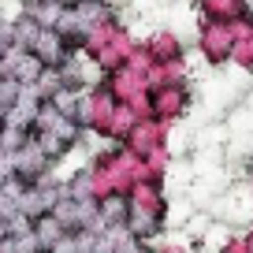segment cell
Returning <instances> with one entry per match:
<instances>
[{"mask_svg": "<svg viewBox=\"0 0 253 253\" xmlns=\"http://www.w3.org/2000/svg\"><path fill=\"white\" fill-rule=\"evenodd\" d=\"M97 212H101V227H123L130 220V194H108V198L97 201Z\"/></svg>", "mask_w": 253, "mask_h": 253, "instance_id": "30bf717a", "label": "cell"}, {"mask_svg": "<svg viewBox=\"0 0 253 253\" xmlns=\"http://www.w3.org/2000/svg\"><path fill=\"white\" fill-rule=\"evenodd\" d=\"M19 93H23V86L15 79H0V116H8L19 104Z\"/></svg>", "mask_w": 253, "mask_h": 253, "instance_id": "7402d4cb", "label": "cell"}, {"mask_svg": "<svg viewBox=\"0 0 253 253\" xmlns=\"http://www.w3.org/2000/svg\"><path fill=\"white\" fill-rule=\"evenodd\" d=\"M30 138H34L30 126H19V123H8V119H4V130H0V149L4 153H19Z\"/></svg>", "mask_w": 253, "mask_h": 253, "instance_id": "d6986e66", "label": "cell"}, {"mask_svg": "<svg viewBox=\"0 0 253 253\" xmlns=\"http://www.w3.org/2000/svg\"><path fill=\"white\" fill-rule=\"evenodd\" d=\"M34 89H38V97H41V101H52V97L60 93V89H67V86H63L60 67H45V71H41V79L34 82Z\"/></svg>", "mask_w": 253, "mask_h": 253, "instance_id": "44dd1931", "label": "cell"}, {"mask_svg": "<svg viewBox=\"0 0 253 253\" xmlns=\"http://www.w3.org/2000/svg\"><path fill=\"white\" fill-rule=\"evenodd\" d=\"M34 235H38V242L45 246V253H48L63 235H67V231H63V227H60V220L48 212V216H41V220H34Z\"/></svg>", "mask_w": 253, "mask_h": 253, "instance_id": "ac0fdd59", "label": "cell"}, {"mask_svg": "<svg viewBox=\"0 0 253 253\" xmlns=\"http://www.w3.org/2000/svg\"><path fill=\"white\" fill-rule=\"evenodd\" d=\"M116 108H119V101L108 93V86H97L93 89V126H89V134L108 138V126H112V119H116Z\"/></svg>", "mask_w": 253, "mask_h": 253, "instance_id": "9c48e42d", "label": "cell"}, {"mask_svg": "<svg viewBox=\"0 0 253 253\" xmlns=\"http://www.w3.org/2000/svg\"><path fill=\"white\" fill-rule=\"evenodd\" d=\"M220 253H250V246H246V238L238 235V238H227V242L220 246Z\"/></svg>", "mask_w": 253, "mask_h": 253, "instance_id": "d4e9b609", "label": "cell"}, {"mask_svg": "<svg viewBox=\"0 0 253 253\" xmlns=\"http://www.w3.org/2000/svg\"><path fill=\"white\" fill-rule=\"evenodd\" d=\"M15 175H19V179H26L30 186L52 175V160H48L45 153L38 149V142H34V138H30V142H26L23 149L15 153Z\"/></svg>", "mask_w": 253, "mask_h": 253, "instance_id": "5b68a950", "label": "cell"}, {"mask_svg": "<svg viewBox=\"0 0 253 253\" xmlns=\"http://www.w3.org/2000/svg\"><path fill=\"white\" fill-rule=\"evenodd\" d=\"M145 48H149V56L157 63H175L182 60V38L175 30H157L149 41H145Z\"/></svg>", "mask_w": 253, "mask_h": 253, "instance_id": "8fae6325", "label": "cell"}, {"mask_svg": "<svg viewBox=\"0 0 253 253\" xmlns=\"http://www.w3.org/2000/svg\"><path fill=\"white\" fill-rule=\"evenodd\" d=\"M34 142H38V149L45 153V157L52 160V164H60V160L75 149V145H71V142H63L60 134H34Z\"/></svg>", "mask_w": 253, "mask_h": 253, "instance_id": "ffe728a7", "label": "cell"}, {"mask_svg": "<svg viewBox=\"0 0 253 253\" xmlns=\"http://www.w3.org/2000/svg\"><path fill=\"white\" fill-rule=\"evenodd\" d=\"M186 60H175V63H157L149 71V89H168V86H186Z\"/></svg>", "mask_w": 253, "mask_h": 253, "instance_id": "7c38bea8", "label": "cell"}, {"mask_svg": "<svg viewBox=\"0 0 253 253\" xmlns=\"http://www.w3.org/2000/svg\"><path fill=\"white\" fill-rule=\"evenodd\" d=\"M190 108V82L186 86H168V89H153V119L175 126Z\"/></svg>", "mask_w": 253, "mask_h": 253, "instance_id": "3957f363", "label": "cell"}, {"mask_svg": "<svg viewBox=\"0 0 253 253\" xmlns=\"http://www.w3.org/2000/svg\"><path fill=\"white\" fill-rule=\"evenodd\" d=\"M26 11H30V15L38 19V23L45 26V30H56V26H60V19H63V11H67V8H63V4H56V0H34V4H30Z\"/></svg>", "mask_w": 253, "mask_h": 253, "instance_id": "2e32d148", "label": "cell"}, {"mask_svg": "<svg viewBox=\"0 0 253 253\" xmlns=\"http://www.w3.org/2000/svg\"><path fill=\"white\" fill-rule=\"evenodd\" d=\"M126 227H130V235H138L142 242H149V238H157L160 231H164V220H153V216L138 212V209H130V220H126Z\"/></svg>", "mask_w": 253, "mask_h": 253, "instance_id": "e0dca14e", "label": "cell"}, {"mask_svg": "<svg viewBox=\"0 0 253 253\" xmlns=\"http://www.w3.org/2000/svg\"><path fill=\"white\" fill-rule=\"evenodd\" d=\"M138 123H142V119H138V112L130 108V104H119V108H116V119H112V126H108V138L123 145L126 138L134 134V126H138Z\"/></svg>", "mask_w": 253, "mask_h": 253, "instance_id": "5bb4252c", "label": "cell"}, {"mask_svg": "<svg viewBox=\"0 0 253 253\" xmlns=\"http://www.w3.org/2000/svg\"><path fill=\"white\" fill-rule=\"evenodd\" d=\"M168 138H171V126H168V123H160V119H142V123L134 126V134L123 142V149L138 153V157L145 160L149 153L168 149Z\"/></svg>", "mask_w": 253, "mask_h": 253, "instance_id": "7a4b0ae2", "label": "cell"}, {"mask_svg": "<svg viewBox=\"0 0 253 253\" xmlns=\"http://www.w3.org/2000/svg\"><path fill=\"white\" fill-rule=\"evenodd\" d=\"M104 86H108V93L116 97L119 104L134 101V97H142V93H153V89H149V79H145V75H138V71H130V67L108 75V79H104Z\"/></svg>", "mask_w": 253, "mask_h": 253, "instance_id": "52a82bcc", "label": "cell"}, {"mask_svg": "<svg viewBox=\"0 0 253 253\" xmlns=\"http://www.w3.org/2000/svg\"><path fill=\"white\" fill-rule=\"evenodd\" d=\"M231 63H235L238 71H250L253 75V38L235 41V56H231Z\"/></svg>", "mask_w": 253, "mask_h": 253, "instance_id": "603a6c76", "label": "cell"}, {"mask_svg": "<svg viewBox=\"0 0 253 253\" xmlns=\"http://www.w3.org/2000/svg\"><path fill=\"white\" fill-rule=\"evenodd\" d=\"M0 130H4V116H0Z\"/></svg>", "mask_w": 253, "mask_h": 253, "instance_id": "4316f807", "label": "cell"}, {"mask_svg": "<svg viewBox=\"0 0 253 253\" xmlns=\"http://www.w3.org/2000/svg\"><path fill=\"white\" fill-rule=\"evenodd\" d=\"M198 52L205 56V63H212V67L231 63V56H235V34H231V23H201Z\"/></svg>", "mask_w": 253, "mask_h": 253, "instance_id": "6da1fadb", "label": "cell"}, {"mask_svg": "<svg viewBox=\"0 0 253 253\" xmlns=\"http://www.w3.org/2000/svg\"><path fill=\"white\" fill-rule=\"evenodd\" d=\"M34 56H38L45 67H63V63L71 60V52H75V45L67 38H63L60 30H41L38 34V41H34V48H30Z\"/></svg>", "mask_w": 253, "mask_h": 253, "instance_id": "277c9868", "label": "cell"}, {"mask_svg": "<svg viewBox=\"0 0 253 253\" xmlns=\"http://www.w3.org/2000/svg\"><path fill=\"white\" fill-rule=\"evenodd\" d=\"M48 253H82V246H79V235H63V238H60V242H56Z\"/></svg>", "mask_w": 253, "mask_h": 253, "instance_id": "cb8c5ba5", "label": "cell"}, {"mask_svg": "<svg viewBox=\"0 0 253 253\" xmlns=\"http://www.w3.org/2000/svg\"><path fill=\"white\" fill-rule=\"evenodd\" d=\"M11 23H15V45L30 52V48H34V41H38V34L45 30V26H41L38 19L30 15V11H19V15L11 19Z\"/></svg>", "mask_w": 253, "mask_h": 253, "instance_id": "9a60e30c", "label": "cell"}, {"mask_svg": "<svg viewBox=\"0 0 253 253\" xmlns=\"http://www.w3.org/2000/svg\"><path fill=\"white\" fill-rule=\"evenodd\" d=\"M201 23H235L246 15V0H198Z\"/></svg>", "mask_w": 253, "mask_h": 253, "instance_id": "ba28073f", "label": "cell"}, {"mask_svg": "<svg viewBox=\"0 0 253 253\" xmlns=\"http://www.w3.org/2000/svg\"><path fill=\"white\" fill-rule=\"evenodd\" d=\"M171 149H157V153H149L145 157V164H142V182H157V186H164L168 182V175H171Z\"/></svg>", "mask_w": 253, "mask_h": 253, "instance_id": "4fadbf2b", "label": "cell"}, {"mask_svg": "<svg viewBox=\"0 0 253 253\" xmlns=\"http://www.w3.org/2000/svg\"><path fill=\"white\" fill-rule=\"evenodd\" d=\"M130 209L153 216V220H168V212H171L164 186H157V182H138V186L130 190Z\"/></svg>", "mask_w": 253, "mask_h": 253, "instance_id": "8992f818", "label": "cell"}, {"mask_svg": "<svg viewBox=\"0 0 253 253\" xmlns=\"http://www.w3.org/2000/svg\"><path fill=\"white\" fill-rule=\"evenodd\" d=\"M242 238H246V246H250V253H253V227H250V231H246V235H242Z\"/></svg>", "mask_w": 253, "mask_h": 253, "instance_id": "484cf974", "label": "cell"}]
</instances>
